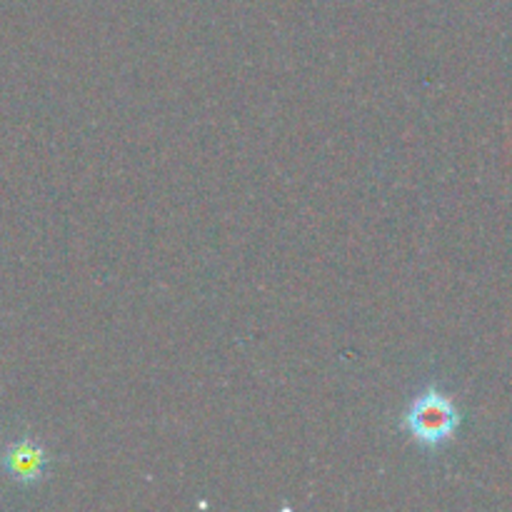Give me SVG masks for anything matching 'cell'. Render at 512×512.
Instances as JSON below:
<instances>
[{"instance_id":"cell-1","label":"cell","mask_w":512,"mask_h":512,"mask_svg":"<svg viewBox=\"0 0 512 512\" xmlns=\"http://www.w3.org/2000/svg\"><path fill=\"white\" fill-rule=\"evenodd\" d=\"M458 425V408H455L448 395H443L435 388L418 395L413 400V405L408 408V413H405V428H408V433L420 445H428V448H438V445L448 443L455 435V430H458Z\"/></svg>"},{"instance_id":"cell-2","label":"cell","mask_w":512,"mask_h":512,"mask_svg":"<svg viewBox=\"0 0 512 512\" xmlns=\"http://www.w3.org/2000/svg\"><path fill=\"white\" fill-rule=\"evenodd\" d=\"M45 465H48V455L40 448L35 440H18V443L8 445L3 455V468L10 478L18 483H35L45 475Z\"/></svg>"}]
</instances>
